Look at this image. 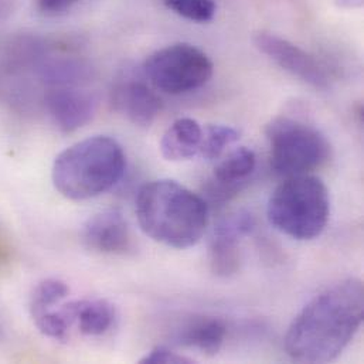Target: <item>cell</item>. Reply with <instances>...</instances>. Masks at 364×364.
I'll return each instance as SVG.
<instances>
[{
	"instance_id": "10",
	"label": "cell",
	"mask_w": 364,
	"mask_h": 364,
	"mask_svg": "<svg viewBox=\"0 0 364 364\" xmlns=\"http://www.w3.org/2000/svg\"><path fill=\"white\" fill-rule=\"evenodd\" d=\"M84 245L95 252L122 255L132 248L128 221L119 210L109 208L90 217L81 230Z\"/></svg>"
},
{
	"instance_id": "20",
	"label": "cell",
	"mask_w": 364,
	"mask_h": 364,
	"mask_svg": "<svg viewBox=\"0 0 364 364\" xmlns=\"http://www.w3.org/2000/svg\"><path fill=\"white\" fill-rule=\"evenodd\" d=\"M37 7L46 14H60L71 9L80 0H36Z\"/></svg>"
},
{
	"instance_id": "14",
	"label": "cell",
	"mask_w": 364,
	"mask_h": 364,
	"mask_svg": "<svg viewBox=\"0 0 364 364\" xmlns=\"http://www.w3.org/2000/svg\"><path fill=\"white\" fill-rule=\"evenodd\" d=\"M64 309L81 335L102 336L115 322V308L105 299H81L63 304Z\"/></svg>"
},
{
	"instance_id": "13",
	"label": "cell",
	"mask_w": 364,
	"mask_h": 364,
	"mask_svg": "<svg viewBox=\"0 0 364 364\" xmlns=\"http://www.w3.org/2000/svg\"><path fill=\"white\" fill-rule=\"evenodd\" d=\"M227 338L223 319L207 315H193L175 329L172 342L176 346L194 349L205 356H215Z\"/></svg>"
},
{
	"instance_id": "3",
	"label": "cell",
	"mask_w": 364,
	"mask_h": 364,
	"mask_svg": "<svg viewBox=\"0 0 364 364\" xmlns=\"http://www.w3.org/2000/svg\"><path fill=\"white\" fill-rule=\"evenodd\" d=\"M127 156L109 136H92L63 151L53 165V184L68 200L82 201L111 190L125 173Z\"/></svg>"
},
{
	"instance_id": "7",
	"label": "cell",
	"mask_w": 364,
	"mask_h": 364,
	"mask_svg": "<svg viewBox=\"0 0 364 364\" xmlns=\"http://www.w3.org/2000/svg\"><path fill=\"white\" fill-rule=\"evenodd\" d=\"M255 228V218L247 210L231 213L218 220L208 247V264L218 278L235 275L241 265L240 241Z\"/></svg>"
},
{
	"instance_id": "12",
	"label": "cell",
	"mask_w": 364,
	"mask_h": 364,
	"mask_svg": "<svg viewBox=\"0 0 364 364\" xmlns=\"http://www.w3.org/2000/svg\"><path fill=\"white\" fill-rule=\"evenodd\" d=\"M112 105L136 127H151L162 109L158 94L144 81L125 75L112 88Z\"/></svg>"
},
{
	"instance_id": "19",
	"label": "cell",
	"mask_w": 364,
	"mask_h": 364,
	"mask_svg": "<svg viewBox=\"0 0 364 364\" xmlns=\"http://www.w3.org/2000/svg\"><path fill=\"white\" fill-rule=\"evenodd\" d=\"M139 363L142 364H188L194 363V360L183 356V355H178L176 352L171 350L166 346H156L154 348L148 355H145Z\"/></svg>"
},
{
	"instance_id": "17",
	"label": "cell",
	"mask_w": 364,
	"mask_h": 364,
	"mask_svg": "<svg viewBox=\"0 0 364 364\" xmlns=\"http://www.w3.org/2000/svg\"><path fill=\"white\" fill-rule=\"evenodd\" d=\"M238 139L240 134L232 127L208 125L203 129L198 155L205 161H215L223 155L225 148L235 144Z\"/></svg>"
},
{
	"instance_id": "6",
	"label": "cell",
	"mask_w": 364,
	"mask_h": 364,
	"mask_svg": "<svg viewBox=\"0 0 364 364\" xmlns=\"http://www.w3.org/2000/svg\"><path fill=\"white\" fill-rule=\"evenodd\" d=\"M144 73L155 90L181 95L210 81L213 63L200 48L188 43H176L152 53L144 64Z\"/></svg>"
},
{
	"instance_id": "15",
	"label": "cell",
	"mask_w": 364,
	"mask_h": 364,
	"mask_svg": "<svg viewBox=\"0 0 364 364\" xmlns=\"http://www.w3.org/2000/svg\"><path fill=\"white\" fill-rule=\"evenodd\" d=\"M203 128L196 119L181 118L164 134L161 141L162 156L169 162H182L198 155Z\"/></svg>"
},
{
	"instance_id": "16",
	"label": "cell",
	"mask_w": 364,
	"mask_h": 364,
	"mask_svg": "<svg viewBox=\"0 0 364 364\" xmlns=\"http://www.w3.org/2000/svg\"><path fill=\"white\" fill-rule=\"evenodd\" d=\"M70 288L65 282L48 278L41 281L31 292L30 296V312L33 319L38 315L58 306L67 296H68Z\"/></svg>"
},
{
	"instance_id": "4",
	"label": "cell",
	"mask_w": 364,
	"mask_h": 364,
	"mask_svg": "<svg viewBox=\"0 0 364 364\" xmlns=\"http://www.w3.org/2000/svg\"><path fill=\"white\" fill-rule=\"evenodd\" d=\"M267 215L282 234L299 241L315 240L331 217L329 190L312 175L285 178L269 197Z\"/></svg>"
},
{
	"instance_id": "18",
	"label": "cell",
	"mask_w": 364,
	"mask_h": 364,
	"mask_svg": "<svg viewBox=\"0 0 364 364\" xmlns=\"http://www.w3.org/2000/svg\"><path fill=\"white\" fill-rule=\"evenodd\" d=\"M166 7L187 20L205 23L215 14L214 0H164Z\"/></svg>"
},
{
	"instance_id": "11",
	"label": "cell",
	"mask_w": 364,
	"mask_h": 364,
	"mask_svg": "<svg viewBox=\"0 0 364 364\" xmlns=\"http://www.w3.org/2000/svg\"><path fill=\"white\" fill-rule=\"evenodd\" d=\"M46 105L57 128L65 134L85 127L97 109L95 97L71 84H58L46 95Z\"/></svg>"
},
{
	"instance_id": "5",
	"label": "cell",
	"mask_w": 364,
	"mask_h": 364,
	"mask_svg": "<svg viewBox=\"0 0 364 364\" xmlns=\"http://www.w3.org/2000/svg\"><path fill=\"white\" fill-rule=\"evenodd\" d=\"M271 169L281 178L309 175L331 158L328 139L314 127L278 117L265 129Z\"/></svg>"
},
{
	"instance_id": "2",
	"label": "cell",
	"mask_w": 364,
	"mask_h": 364,
	"mask_svg": "<svg viewBox=\"0 0 364 364\" xmlns=\"http://www.w3.org/2000/svg\"><path fill=\"white\" fill-rule=\"evenodd\" d=\"M135 211L148 237L178 250L196 245L208 224V204L203 196L169 179L144 184Z\"/></svg>"
},
{
	"instance_id": "9",
	"label": "cell",
	"mask_w": 364,
	"mask_h": 364,
	"mask_svg": "<svg viewBox=\"0 0 364 364\" xmlns=\"http://www.w3.org/2000/svg\"><path fill=\"white\" fill-rule=\"evenodd\" d=\"M257 166L254 151L240 146L221 159L213 172V176L205 182L203 198L208 204H224L235 197L248 183L250 176Z\"/></svg>"
},
{
	"instance_id": "1",
	"label": "cell",
	"mask_w": 364,
	"mask_h": 364,
	"mask_svg": "<svg viewBox=\"0 0 364 364\" xmlns=\"http://www.w3.org/2000/svg\"><path fill=\"white\" fill-rule=\"evenodd\" d=\"M364 319V285L343 279L316 295L289 325L284 348L301 363L338 359L359 332Z\"/></svg>"
},
{
	"instance_id": "21",
	"label": "cell",
	"mask_w": 364,
	"mask_h": 364,
	"mask_svg": "<svg viewBox=\"0 0 364 364\" xmlns=\"http://www.w3.org/2000/svg\"><path fill=\"white\" fill-rule=\"evenodd\" d=\"M336 4L345 9H355L363 4V0H336Z\"/></svg>"
},
{
	"instance_id": "8",
	"label": "cell",
	"mask_w": 364,
	"mask_h": 364,
	"mask_svg": "<svg viewBox=\"0 0 364 364\" xmlns=\"http://www.w3.org/2000/svg\"><path fill=\"white\" fill-rule=\"evenodd\" d=\"M252 41L262 54L289 74L319 90L329 87L328 73L321 63L296 44L268 31L255 33Z\"/></svg>"
}]
</instances>
